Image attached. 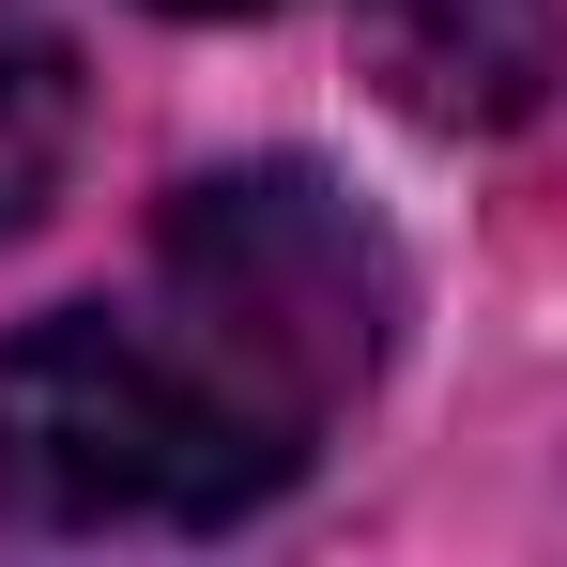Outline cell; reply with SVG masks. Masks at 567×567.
<instances>
[{
    "label": "cell",
    "instance_id": "obj_5",
    "mask_svg": "<svg viewBox=\"0 0 567 567\" xmlns=\"http://www.w3.org/2000/svg\"><path fill=\"white\" fill-rule=\"evenodd\" d=\"M154 16H277V0H154Z\"/></svg>",
    "mask_w": 567,
    "mask_h": 567
},
{
    "label": "cell",
    "instance_id": "obj_1",
    "mask_svg": "<svg viewBox=\"0 0 567 567\" xmlns=\"http://www.w3.org/2000/svg\"><path fill=\"white\" fill-rule=\"evenodd\" d=\"M291 475L307 445L154 322L62 307L0 338V522L16 537H215Z\"/></svg>",
    "mask_w": 567,
    "mask_h": 567
},
{
    "label": "cell",
    "instance_id": "obj_4",
    "mask_svg": "<svg viewBox=\"0 0 567 567\" xmlns=\"http://www.w3.org/2000/svg\"><path fill=\"white\" fill-rule=\"evenodd\" d=\"M78 169V47L47 0H0V230H31Z\"/></svg>",
    "mask_w": 567,
    "mask_h": 567
},
{
    "label": "cell",
    "instance_id": "obj_3",
    "mask_svg": "<svg viewBox=\"0 0 567 567\" xmlns=\"http://www.w3.org/2000/svg\"><path fill=\"white\" fill-rule=\"evenodd\" d=\"M369 78L414 123H522L553 93V0H369Z\"/></svg>",
    "mask_w": 567,
    "mask_h": 567
},
{
    "label": "cell",
    "instance_id": "obj_2",
    "mask_svg": "<svg viewBox=\"0 0 567 567\" xmlns=\"http://www.w3.org/2000/svg\"><path fill=\"white\" fill-rule=\"evenodd\" d=\"M154 291L169 338L291 445H322L399 338V246L322 169H199L154 230Z\"/></svg>",
    "mask_w": 567,
    "mask_h": 567
}]
</instances>
